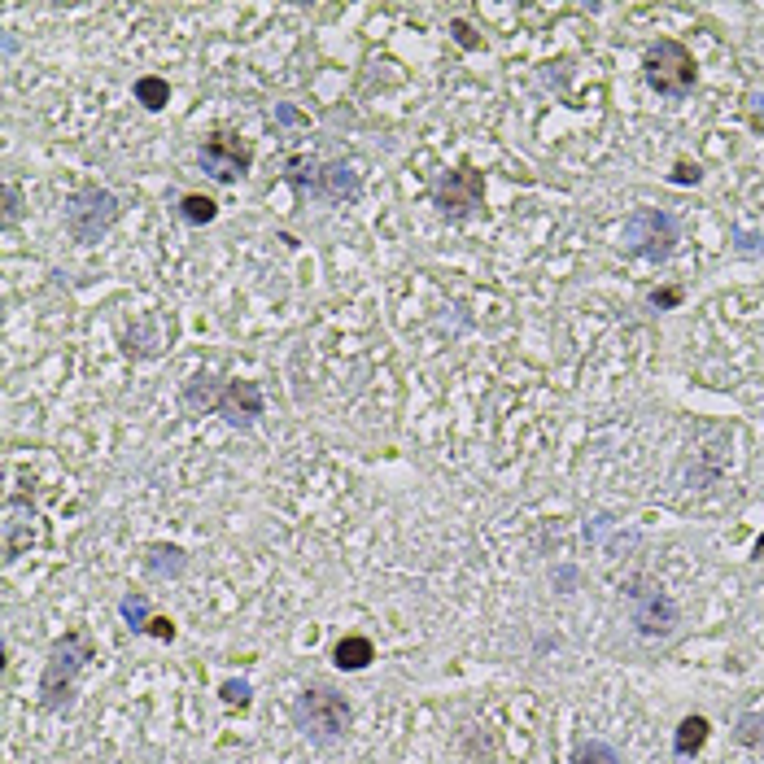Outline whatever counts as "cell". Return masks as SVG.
<instances>
[{"mask_svg":"<svg viewBox=\"0 0 764 764\" xmlns=\"http://www.w3.org/2000/svg\"><path fill=\"white\" fill-rule=\"evenodd\" d=\"M642 75H647V83L660 92V97L682 101L695 92L699 70H695V57H690L686 44L655 40V44H647V53H642Z\"/></svg>","mask_w":764,"mask_h":764,"instance_id":"4","label":"cell"},{"mask_svg":"<svg viewBox=\"0 0 764 764\" xmlns=\"http://www.w3.org/2000/svg\"><path fill=\"white\" fill-rule=\"evenodd\" d=\"M677 184H690V179H699V171H695V166H677Z\"/></svg>","mask_w":764,"mask_h":764,"instance_id":"23","label":"cell"},{"mask_svg":"<svg viewBox=\"0 0 764 764\" xmlns=\"http://www.w3.org/2000/svg\"><path fill=\"white\" fill-rule=\"evenodd\" d=\"M136 101L145 105V110H162L166 101H171V83L158 79V75H145L136 79Z\"/></svg>","mask_w":764,"mask_h":764,"instance_id":"16","label":"cell"},{"mask_svg":"<svg viewBox=\"0 0 764 764\" xmlns=\"http://www.w3.org/2000/svg\"><path fill=\"white\" fill-rule=\"evenodd\" d=\"M677 245V223L673 214L664 210H634L625 219V249L638 258H651V262H664L668 254H673Z\"/></svg>","mask_w":764,"mask_h":764,"instance_id":"7","label":"cell"},{"mask_svg":"<svg viewBox=\"0 0 764 764\" xmlns=\"http://www.w3.org/2000/svg\"><path fill=\"white\" fill-rule=\"evenodd\" d=\"M118 612H123L127 629H136V634H145V629L153 625V620H149V599H145V594H127V599L118 603Z\"/></svg>","mask_w":764,"mask_h":764,"instance_id":"17","label":"cell"},{"mask_svg":"<svg viewBox=\"0 0 764 764\" xmlns=\"http://www.w3.org/2000/svg\"><path fill=\"white\" fill-rule=\"evenodd\" d=\"M92 660V638L83 629H70L66 638L53 642L49 660H44V673H40V708L44 712H57L66 708L70 695L79 686V673L88 668Z\"/></svg>","mask_w":764,"mask_h":764,"instance_id":"2","label":"cell"},{"mask_svg":"<svg viewBox=\"0 0 764 764\" xmlns=\"http://www.w3.org/2000/svg\"><path fill=\"white\" fill-rule=\"evenodd\" d=\"M197 162H201V171L214 175L219 184H236V179L254 166V145L241 136H232V131H214V136L201 140Z\"/></svg>","mask_w":764,"mask_h":764,"instance_id":"8","label":"cell"},{"mask_svg":"<svg viewBox=\"0 0 764 764\" xmlns=\"http://www.w3.org/2000/svg\"><path fill=\"white\" fill-rule=\"evenodd\" d=\"M118 214H123V206H118V197L110 193V188L88 184V188H79V193L66 201V232L75 236L79 245H92V241H101V236L114 228Z\"/></svg>","mask_w":764,"mask_h":764,"instance_id":"5","label":"cell"},{"mask_svg":"<svg viewBox=\"0 0 764 764\" xmlns=\"http://www.w3.org/2000/svg\"><path fill=\"white\" fill-rule=\"evenodd\" d=\"M455 40L463 44V49H476V35H472L468 22H455Z\"/></svg>","mask_w":764,"mask_h":764,"instance_id":"20","label":"cell"},{"mask_svg":"<svg viewBox=\"0 0 764 764\" xmlns=\"http://www.w3.org/2000/svg\"><path fill=\"white\" fill-rule=\"evenodd\" d=\"M433 206L446 214L450 223H463L468 214L485 206V175L476 166H455L433 184Z\"/></svg>","mask_w":764,"mask_h":764,"instance_id":"6","label":"cell"},{"mask_svg":"<svg viewBox=\"0 0 764 764\" xmlns=\"http://www.w3.org/2000/svg\"><path fill=\"white\" fill-rule=\"evenodd\" d=\"M18 219H22V193L14 179H5V228H14Z\"/></svg>","mask_w":764,"mask_h":764,"instance_id":"18","label":"cell"},{"mask_svg":"<svg viewBox=\"0 0 764 764\" xmlns=\"http://www.w3.org/2000/svg\"><path fill=\"white\" fill-rule=\"evenodd\" d=\"M372 660H376V647L367 638H341L337 647H332V664L345 668V673H363Z\"/></svg>","mask_w":764,"mask_h":764,"instance_id":"11","label":"cell"},{"mask_svg":"<svg viewBox=\"0 0 764 764\" xmlns=\"http://www.w3.org/2000/svg\"><path fill=\"white\" fill-rule=\"evenodd\" d=\"M634 625L642 638H668L677 625V607L660 590H638L634 594Z\"/></svg>","mask_w":764,"mask_h":764,"instance_id":"9","label":"cell"},{"mask_svg":"<svg viewBox=\"0 0 764 764\" xmlns=\"http://www.w3.org/2000/svg\"><path fill=\"white\" fill-rule=\"evenodd\" d=\"M306 188H310V197L315 201H328V206H341V201H354L358 197V171L354 166H345V162H328V166H319L315 175L306 179Z\"/></svg>","mask_w":764,"mask_h":764,"instance_id":"10","label":"cell"},{"mask_svg":"<svg viewBox=\"0 0 764 764\" xmlns=\"http://www.w3.org/2000/svg\"><path fill=\"white\" fill-rule=\"evenodd\" d=\"M354 712H350V699L332 686H310L302 690V699L293 703V725L302 730L310 743H337L350 730Z\"/></svg>","mask_w":764,"mask_h":764,"instance_id":"3","label":"cell"},{"mask_svg":"<svg viewBox=\"0 0 764 764\" xmlns=\"http://www.w3.org/2000/svg\"><path fill=\"white\" fill-rule=\"evenodd\" d=\"M703 743H708V721H703V716H686V721L677 725V738H673L677 756H695Z\"/></svg>","mask_w":764,"mask_h":764,"instance_id":"13","label":"cell"},{"mask_svg":"<svg viewBox=\"0 0 764 764\" xmlns=\"http://www.w3.org/2000/svg\"><path fill=\"white\" fill-rule=\"evenodd\" d=\"M677 297H682V293H677V289H664V293H651V302H655V306H673Z\"/></svg>","mask_w":764,"mask_h":764,"instance_id":"22","label":"cell"},{"mask_svg":"<svg viewBox=\"0 0 764 764\" xmlns=\"http://www.w3.org/2000/svg\"><path fill=\"white\" fill-rule=\"evenodd\" d=\"M249 682H223V703H232V708H249Z\"/></svg>","mask_w":764,"mask_h":764,"instance_id":"19","label":"cell"},{"mask_svg":"<svg viewBox=\"0 0 764 764\" xmlns=\"http://www.w3.org/2000/svg\"><path fill=\"white\" fill-rule=\"evenodd\" d=\"M568 764H625L620 760V751L612 743H603V738H590V743H581L577 751H572Z\"/></svg>","mask_w":764,"mask_h":764,"instance_id":"15","label":"cell"},{"mask_svg":"<svg viewBox=\"0 0 764 764\" xmlns=\"http://www.w3.org/2000/svg\"><path fill=\"white\" fill-rule=\"evenodd\" d=\"M184 407L188 411H206V415H223L232 428H254L262 415V385L258 380H228L219 385L214 376H193L184 385Z\"/></svg>","mask_w":764,"mask_h":764,"instance_id":"1","label":"cell"},{"mask_svg":"<svg viewBox=\"0 0 764 764\" xmlns=\"http://www.w3.org/2000/svg\"><path fill=\"white\" fill-rule=\"evenodd\" d=\"M188 568V555L179 551V546H149V555H145V572L149 577H179V572Z\"/></svg>","mask_w":764,"mask_h":764,"instance_id":"12","label":"cell"},{"mask_svg":"<svg viewBox=\"0 0 764 764\" xmlns=\"http://www.w3.org/2000/svg\"><path fill=\"white\" fill-rule=\"evenodd\" d=\"M145 634H153V638H175V625H171V620H153Z\"/></svg>","mask_w":764,"mask_h":764,"instance_id":"21","label":"cell"},{"mask_svg":"<svg viewBox=\"0 0 764 764\" xmlns=\"http://www.w3.org/2000/svg\"><path fill=\"white\" fill-rule=\"evenodd\" d=\"M214 214H219V201H214V197L188 193L184 201H179V219H184V223H193V228H201V223H210Z\"/></svg>","mask_w":764,"mask_h":764,"instance_id":"14","label":"cell"}]
</instances>
